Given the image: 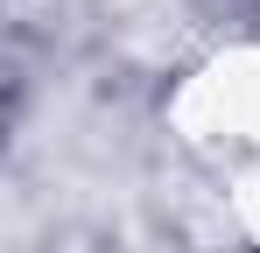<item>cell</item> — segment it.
I'll use <instances>...</instances> for the list:
<instances>
[]
</instances>
